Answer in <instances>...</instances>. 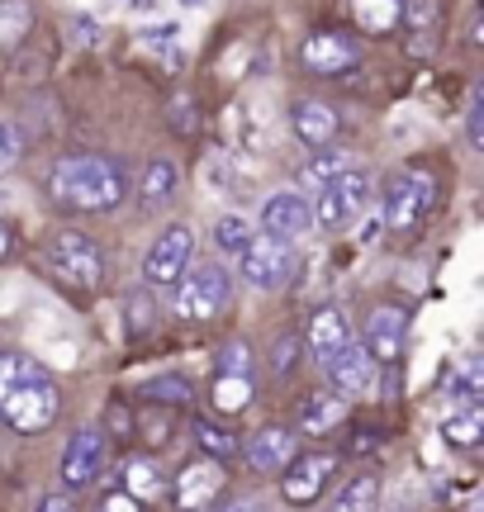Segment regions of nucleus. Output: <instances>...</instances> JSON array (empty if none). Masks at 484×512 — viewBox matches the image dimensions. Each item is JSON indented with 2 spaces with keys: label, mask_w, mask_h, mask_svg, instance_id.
I'll return each instance as SVG.
<instances>
[{
  "label": "nucleus",
  "mask_w": 484,
  "mask_h": 512,
  "mask_svg": "<svg viewBox=\"0 0 484 512\" xmlns=\"http://www.w3.org/2000/svg\"><path fill=\"white\" fill-rule=\"evenodd\" d=\"M62 418V389L43 361L24 351H0V422L19 437H38Z\"/></svg>",
  "instance_id": "1"
},
{
  "label": "nucleus",
  "mask_w": 484,
  "mask_h": 512,
  "mask_svg": "<svg viewBox=\"0 0 484 512\" xmlns=\"http://www.w3.org/2000/svg\"><path fill=\"white\" fill-rule=\"evenodd\" d=\"M53 200L72 214H110L129 195V176L110 157H67L53 166Z\"/></svg>",
  "instance_id": "2"
},
{
  "label": "nucleus",
  "mask_w": 484,
  "mask_h": 512,
  "mask_svg": "<svg viewBox=\"0 0 484 512\" xmlns=\"http://www.w3.org/2000/svg\"><path fill=\"white\" fill-rule=\"evenodd\" d=\"M48 266H53L57 280L76 294L100 290V280H105V252H100L86 233H76V228L53 233V242H48Z\"/></svg>",
  "instance_id": "3"
},
{
  "label": "nucleus",
  "mask_w": 484,
  "mask_h": 512,
  "mask_svg": "<svg viewBox=\"0 0 484 512\" xmlns=\"http://www.w3.org/2000/svg\"><path fill=\"white\" fill-rule=\"evenodd\" d=\"M228 294H233V275L224 266H190L176 280V313L190 323H209L228 309Z\"/></svg>",
  "instance_id": "4"
},
{
  "label": "nucleus",
  "mask_w": 484,
  "mask_h": 512,
  "mask_svg": "<svg viewBox=\"0 0 484 512\" xmlns=\"http://www.w3.org/2000/svg\"><path fill=\"white\" fill-rule=\"evenodd\" d=\"M366 204H371V176L347 166V171H337L328 185H318L314 223H323L328 233H337V228H347L352 219H361Z\"/></svg>",
  "instance_id": "5"
},
{
  "label": "nucleus",
  "mask_w": 484,
  "mask_h": 512,
  "mask_svg": "<svg viewBox=\"0 0 484 512\" xmlns=\"http://www.w3.org/2000/svg\"><path fill=\"white\" fill-rule=\"evenodd\" d=\"M242 280L252 285V290H261V294H271V290H280L285 280H290V271H295V256H290V247L280 238H271V233H252V242L242 247Z\"/></svg>",
  "instance_id": "6"
},
{
  "label": "nucleus",
  "mask_w": 484,
  "mask_h": 512,
  "mask_svg": "<svg viewBox=\"0 0 484 512\" xmlns=\"http://www.w3.org/2000/svg\"><path fill=\"white\" fill-rule=\"evenodd\" d=\"M280 475H285L280 479V498L295 503V508H309V503H318L323 489L333 484L337 456H328V451H304V456H295Z\"/></svg>",
  "instance_id": "7"
},
{
  "label": "nucleus",
  "mask_w": 484,
  "mask_h": 512,
  "mask_svg": "<svg viewBox=\"0 0 484 512\" xmlns=\"http://www.w3.org/2000/svg\"><path fill=\"white\" fill-rule=\"evenodd\" d=\"M437 200V185L428 171H399L385 185V228H413Z\"/></svg>",
  "instance_id": "8"
},
{
  "label": "nucleus",
  "mask_w": 484,
  "mask_h": 512,
  "mask_svg": "<svg viewBox=\"0 0 484 512\" xmlns=\"http://www.w3.org/2000/svg\"><path fill=\"white\" fill-rule=\"evenodd\" d=\"M299 62L314 76H347L361 67V43L347 38L342 29H314L299 48Z\"/></svg>",
  "instance_id": "9"
},
{
  "label": "nucleus",
  "mask_w": 484,
  "mask_h": 512,
  "mask_svg": "<svg viewBox=\"0 0 484 512\" xmlns=\"http://www.w3.org/2000/svg\"><path fill=\"white\" fill-rule=\"evenodd\" d=\"M190 261H195V233L186 223H171L167 233L152 242V252L143 256V275L152 285H176L190 271Z\"/></svg>",
  "instance_id": "10"
},
{
  "label": "nucleus",
  "mask_w": 484,
  "mask_h": 512,
  "mask_svg": "<svg viewBox=\"0 0 484 512\" xmlns=\"http://www.w3.org/2000/svg\"><path fill=\"white\" fill-rule=\"evenodd\" d=\"M105 456H110V437L95 432V427H81L62 451V484L67 489H91L95 475L105 470Z\"/></svg>",
  "instance_id": "11"
},
{
  "label": "nucleus",
  "mask_w": 484,
  "mask_h": 512,
  "mask_svg": "<svg viewBox=\"0 0 484 512\" xmlns=\"http://www.w3.org/2000/svg\"><path fill=\"white\" fill-rule=\"evenodd\" d=\"M261 228H266L271 238H280V242H299V238H309V233H314V209H309L304 195L280 190V195H271V200L261 204Z\"/></svg>",
  "instance_id": "12"
},
{
  "label": "nucleus",
  "mask_w": 484,
  "mask_h": 512,
  "mask_svg": "<svg viewBox=\"0 0 484 512\" xmlns=\"http://www.w3.org/2000/svg\"><path fill=\"white\" fill-rule=\"evenodd\" d=\"M219 489H224V470H219V460H190L186 470L176 475V508L181 512H205L214 498H219Z\"/></svg>",
  "instance_id": "13"
},
{
  "label": "nucleus",
  "mask_w": 484,
  "mask_h": 512,
  "mask_svg": "<svg viewBox=\"0 0 484 512\" xmlns=\"http://www.w3.org/2000/svg\"><path fill=\"white\" fill-rule=\"evenodd\" d=\"M404 313L394 309V304H380V309L366 318V356H371L375 366H394L399 356H404Z\"/></svg>",
  "instance_id": "14"
},
{
  "label": "nucleus",
  "mask_w": 484,
  "mask_h": 512,
  "mask_svg": "<svg viewBox=\"0 0 484 512\" xmlns=\"http://www.w3.org/2000/svg\"><path fill=\"white\" fill-rule=\"evenodd\" d=\"M295 460V432L290 427H261L257 437L247 441V465L257 475H280Z\"/></svg>",
  "instance_id": "15"
},
{
  "label": "nucleus",
  "mask_w": 484,
  "mask_h": 512,
  "mask_svg": "<svg viewBox=\"0 0 484 512\" xmlns=\"http://www.w3.org/2000/svg\"><path fill=\"white\" fill-rule=\"evenodd\" d=\"M323 370H328V380H333V394H342V399H347V394H366L375 384V361L366 356V347H356V342L347 351H337Z\"/></svg>",
  "instance_id": "16"
},
{
  "label": "nucleus",
  "mask_w": 484,
  "mask_h": 512,
  "mask_svg": "<svg viewBox=\"0 0 484 512\" xmlns=\"http://www.w3.org/2000/svg\"><path fill=\"white\" fill-rule=\"evenodd\" d=\"M290 124H295V138L304 147H328L337 138V110L323 105V100H295L290 105Z\"/></svg>",
  "instance_id": "17"
},
{
  "label": "nucleus",
  "mask_w": 484,
  "mask_h": 512,
  "mask_svg": "<svg viewBox=\"0 0 484 512\" xmlns=\"http://www.w3.org/2000/svg\"><path fill=\"white\" fill-rule=\"evenodd\" d=\"M309 347H314V356L328 366L337 351L352 347V323H347V313L333 309V304H323V309L309 318Z\"/></svg>",
  "instance_id": "18"
},
{
  "label": "nucleus",
  "mask_w": 484,
  "mask_h": 512,
  "mask_svg": "<svg viewBox=\"0 0 484 512\" xmlns=\"http://www.w3.org/2000/svg\"><path fill=\"white\" fill-rule=\"evenodd\" d=\"M399 24H404V34H409V53H413V57H428L432 48H437L442 10H437V0H404V10H399Z\"/></svg>",
  "instance_id": "19"
},
{
  "label": "nucleus",
  "mask_w": 484,
  "mask_h": 512,
  "mask_svg": "<svg viewBox=\"0 0 484 512\" xmlns=\"http://www.w3.org/2000/svg\"><path fill=\"white\" fill-rule=\"evenodd\" d=\"M129 498H138L148 508L152 498L167 494V475H162V460L157 456H129L124 460V484H119Z\"/></svg>",
  "instance_id": "20"
},
{
  "label": "nucleus",
  "mask_w": 484,
  "mask_h": 512,
  "mask_svg": "<svg viewBox=\"0 0 484 512\" xmlns=\"http://www.w3.org/2000/svg\"><path fill=\"white\" fill-rule=\"evenodd\" d=\"M342 418H347V399L333 394V389H318V394H309L304 408H299V432H309V437H328Z\"/></svg>",
  "instance_id": "21"
},
{
  "label": "nucleus",
  "mask_w": 484,
  "mask_h": 512,
  "mask_svg": "<svg viewBox=\"0 0 484 512\" xmlns=\"http://www.w3.org/2000/svg\"><path fill=\"white\" fill-rule=\"evenodd\" d=\"M143 403H167V408H190L195 403V384L190 375L181 370H171V375H157V380H143Z\"/></svg>",
  "instance_id": "22"
},
{
  "label": "nucleus",
  "mask_w": 484,
  "mask_h": 512,
  "mask_svg": "<svg viewBox=\"0 0 484 512\" xmlns=\"http://www.w3.org/2000/svg\"><path fill=\"white\" fill-rule=\"evenodd\" d=\"M29 29H34L29 0H0V53L19 48V43L29 38Z\"/></svg>",
  "instance_id": "23"
},
{
  "label": "nucleus",
  "mask_w": 484,
  "mask_h": 512,
  "mask_svg": "<svg viewBox=\"0 0 484 512\" xmlns=\"http://www.w3.org/2000/svg\"><path fill=\"white\" fill-rule=\"evenodd\" d=\"M352 10H356V24H361L366 34H390V29H399L404 0H352Z\"/></svg>",
  "instance_id": "24"
},
{
  "label": "nucleus",
  "mask_w": 484,
  "mask_h": 512,
  "mask_svg": "<svg viewBox=\"0 0 484 512\" xmlns=\"http://www.w3.org/2000/svg\"><path fill=\"white\" fill-rule=\"evenodd\" d=\"M333 512H380V479L356 475L352 484H342V494L333 498Z\"/></svg>",
  "instance_id": "25"
},
{
  "label": "nucleus",
  "mask_w": 484,
  "mask_h": 512,
  "mask_svg": "<svg viewBox=\"0 0 484 512\" xmlns=\"http://www.w3.org/2000/svg\"><path fill=\"white\" fill-rule=\"evenodd\" d=\"M176 185H181V171H176V162H167V157H157V162L143 171V185H138V195H143V204H162L176 195Z\"/></svg>",
  "instance_id": "26"
},
{
  "label": "nucleus",
  "mask_w": 484,
  "mask_h": 512,
  "mask_svg": "<svg viewBox=\"0 0 484 512\" xmlns=\"http://www.w3.org/2000/svg\"><path fill=\"white\" fill-rule=\"evenodd\" d=\"M252 394H257V389H252V375H219V380H214V408H219L224 418H238L242 408L252 403Z\"/></svg>",
  "instance_id": "27"
},
{
  "label": "nucleus",
  "mask_w": 484,
  "mask_h": 512,
  "mask_svg": "<svg viewBox=\"0 0 484 512\" xmlns=\"http://www.w3.org/2000/svg\"><path fill=\"white\" fill-rule=\"evenodd\" d=\"M442 432H447V441H451V446H461V451L480 446V432H484L480 408H451L447 422H442Z\"/></svg>",
  "instance_id": "28"
},
{
  "label": "nucleus",
  "mask_w": 484,
  "mask_h": 512,
  "mask_svg": "<svg viewBox=\"0 0 484 512\" xmlns=\"http://www.w3.org/2000/svg\"><path fill=\"white\" fill-rule=\"evenodd\" d=\"M195 441H200V451L209 460H228L242 451V441L233 427H214V422H195Z\"/></svg>",
  "instance_id": "29"
},
{
  "label": "nucleus",
  "mask_w": 484,
  "mask_h": 512,
  "mask_svg": "<svg viewBox=\"0 0 484 512\" xmlns=\"http://www.w3.org/2000/svg\"><path fill=\"white\" fill-rule=\"evenodd\" d=\"M247 242H252V223H247V219H238V214H224V219L214 223V247H219V252L238 256Z\"/></svg>",
  "instance_id": "30"
},
{
  "label": "nucleus",
  "mask_w": 484,
  "mask_h": 512,
  "mask_svg": "<svg viewBox=\"0 0 484 512\" xmlns=\"http://www.w3.org/2000/svg\"><path fill=\"white\" fill-rule=\"evenodd\" d=\"M337 171H347V157H342V152H323V147H318V157L304 166V185H328Z\"/></svg>",
  "instance_id": "31"
},
{
  "label": "nucleus",
  "mask_w": 484,
  "mask_h": 512,
  "mask_svg": "<svg viewBox=\"0 0 484 512\" xmlns=\"http://www.w3.org/2000/svg\"><path fill=\"white\" fill-rule=\"evenodd\" d=\"M143 48L162 57V62H167V72L176 67V62H181V43H176V29H171V24H157V29L143 38Z\"/></svg>",
  "instance_id": "32"
},
{
  "label": "nucleus",
  "mask_w": 484,
  "mask_h": 512,
  "mask_svg": "<svg viewBox=\"0 0 484 512\" xmlns=\"http://www.w3.org/2000/svg\"><path fill=\"white\" fill-rule=\"evenodd\" d=\"M219 375H252V351L242 347V342H228L219 351Z\"/></svg>",
  "instance_id": "33"
},
{
  "label": "nucleus",
  "mask_w": 484,
  "mask_h": 512,
  "mask_svg": "<svg viewBox=\"0 0 484 512\" xmlns=\"http://www.w3.org/2000/svg\"><path fill=\"white\" fill-rule=\"evenodd\" d=\"M299 361V342H295V332H280L276 337V375H290Z\"/></svg>",
  "instance_id": "34"
},
{
  "label": "nucleus",
  "mask_w": 484,
  "mask_h": 512,
  "mask_svg": "<svg viewBox=\"0 0 484 512\" xmlns=\"http://www.w3.org/2000/svg\"><path fill=\"white\" fill-rule=\"evenodd\" d=\"M171 128H176V133H195V100H190V95H176V100H171Z\"/></svg>",
  "instance_id": "35"
},
{
  "label": "nucleus",
  "mask_w": 484,
  "mask_h": 512,
  "mask_svg": "<svg viewBox=\"0 0 484 512\" xmlns=\"http://www.w3.org/2000/svg\"><path fill=\"white\" fill-rule=\"evenodd\" d=\"M19 162V133L15 124H0V171H10Z\"/></svg>",
  "instance_id": "36"
},
{
  "label": "nucleus",
  "mask_w": 484,
  "mask_h": 512,
  "mask_svg": "<svg viewBox=\"0 0 484 512\" xmlns=\"http://www.w3.org/2000/svg\"><path fill=\"white\" fill-rule=\"evenodd\" d=\"M95 512H143V503H138V498H129L124 489H110V494L100 498V508H95Z\"/></svg>",
  "instance_id": "37"
},
{
  "label": "nucleus",
  "mask_w": 484,
  "mask_h": 512,
  "mask_svg": "<svg viewBox=\"0 0 484 512\" xmlns=\"http://www.w3.org/2000/svg\"><path fill=\"white\" fill-rule=\"evenodd\" d=\"M466 133H470V147H484V119H480V100H475V105H470Z\"/></svg>",
  "instance_id": "38"
},
{
  "label": "nucleus",
  "mask_w": 484,
  "mask_h": 512,
  "mask_svg": "<svg viewBox=\"0 0 484 512\" xmlns=\"http://www.w3.org/2000/svg\"><path fill=\"white\" fill-rule=\"evenodd\" d=\"M38 512H76V508H72V498L67 494H48L43 503H38Z\"/></svg>",
  "instance_id": "39"
},
{
  "label": "nucleus",
  "mask_w": 484,
  "mask_h": 512,
  "mask_svg": "<svg viewBox=\"0 0 484 512\" xmlns=\"http://www.w3.org/2000/svg\"><path fill=\"white\" fill-rule=\"evenodd\" d=\"M10 256H15V228L0 219V261H10Z\"/></svg>",
  "instance_id": "40"
},
{
  "label": "nucleus",
  "mask_w": 484,
  "mask_h": 512,
  "mask_svg": "<svg viewBox=\"0 0 484 512\" xmlns=\"http://www.w3.org/2000/svg\"><path fill=\"white\" fill-rule=\"evenodd\" d=\"M375 441H380L375 432H356V437H352V451H356V456H366V451H375Z\"/></svg>",
  "instance_id": "41"
},
{
  "label": "nucleus",
  "mask_w": 484,
  "mask_h": 512,
  "mask_svg": "<svg viewBox=\"0 0 484 512\" xmlns=\"http://www.w3.org/2000/svg\"><path fill=\"white\" fill-rule=\"evenodd\" d=\"M224 512H257V508H252V503H228Z\"/></svg>",
  "instance_id": "42"
},
{
  "label": "nucleus",
  "mask_w": 484,
  "mask_h": 512,
  "mask_svg": "<svg viewBox=\"0 0 484 512\" xmlns=\"http://www.w3.org/2000/svg\"><path fill=\"white\" fill-rule=\"evenodd\" d=\"M181 5H186V10H200V5H205V0H181Z\"/></svg>",
  "instance_id": "43"
},
{
  "label": "nucleus",
  "mask_w": 484,
  "mask_h": 512,
  "mask_svg": "<svg viewBox=\"0 0 484 512\" xmlns=\"http://www.w3.org/2000/svg\"><path fill=\"white\" fill-rule=\"evenodd\" d=\"M129 5H148V0H129Z\"/></svg>",
  "instance_id": "44"
}]
</instances>
